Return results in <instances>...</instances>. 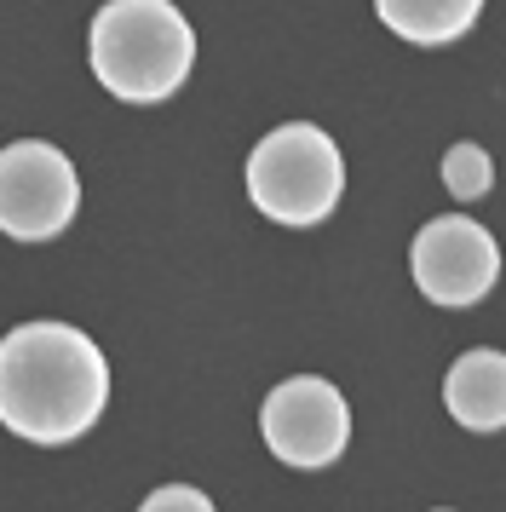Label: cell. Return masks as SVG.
I'll return each mask as SVG.
<instances>
[{"mask_svg": "<svg viewBox=\"0 0 506 512\" xmlns=\"http://www.w3.org/2000/svg\"><path fill=\"white\" fill-rule=\"evenodd\" d=\"M414 282H420V294L432 305H478L495 277H501V248H495V236L483 231L478 219H466V213H443L432 225H420L414 236Z\"/></svg>", "mask_w": 506, "mask_h": 512, "instance_id": "6", "label": "cell"}, {"mask_svg": "<svg viewBox=\"0 0 506 512\" xmlns=\"http://www.w3.org/2000/svg\"><path fill=\"white\" fill-rule=\"evenodd\" d=\"M345 156L311 121H288L253 144L248 156V202L276 225H322L340 208Z\"/></svg>", "mask_w": 506, "mask_h": 512, "instance_id": "3", "label": "cell"}, {"mask_svg": "<svg viewBox=\"0 0 506 512\" xmlns=\"http://www.w3.org/2000/svg\"><path fill=\"white\" fill-rule=\"evenodd\" d=\"M443 403L466 432H501L506 426V351H466L443 374Z\"/></svg>", "mask_w": 506, "mask_h": 512, "instance_id": "7", "label": "cell"}, {"mask_svg": "<svg viewBox=\"0 0 506 512\" xmlns=\"http://www.w3.org/2000/svg\"><path fill=\"white\" fill-rule=\"evenodd\" d=\"M259 432H265V449H271L282 466H299V472H317V466H334L351 443V403L334 380L322 374H299V380H282L265 409H259Z\"/></svg>", "mask_w": 506, "mask_h": 512, "instance_id": "5", "label": "cell"}, {"mask_svg": "<svg viewBox=\"0 0 506 512\" xmlns=\"http://www.w3.org/2000/svg\"><path fill=\"white\" fill-rule=\"evenodd\" d=\"M443 512H449V507H443Z\"/></svg>", "mask_w": 506, "mask_h": 512, "instance_id": "11", "label": "cell"}, {"mask_svg": "<svg viewBox=\"0 0 506 512\" xmlns=\"http://www.w3.org/2000/svg\"><path fill=\"white\" fill-rule=\"evenodd\" d=\"M110 403V363L81 328L18 323L0 340V426L29 443L81 438Z\"/></svg>", "mask_w": 506, "mask_h": 512, "instance_id": "1", "label": "cell"}, {"mask_svg": "<svg viewBox=\"0 0 506 512\" xmlns=\"http://www.w3.org/2000/svg\"><path fill=\"white\" fill-rule=\"evenodd\" d=\"M81 208V179L58 144H0V231L12 242H52Z\"/></svg>", "mask_w": 506, "mask_h": 512, "instance_id": "4", "label": "cell"}, {"mask_svg": "<svg viewBox=\"0 0 506 512\" xmlns=\"http://www.w3.org/2000/svg\"><path fill=\"white\" fill-rule=\"evenodd\" d=\"M443 185H449V196H460V202L489 196V185H495L489 150H483V144H455V150L443 156Z\"/></svg>", "mask_w": 506, "mask_h": 512, "instance_id": "9", "label": "cell"}, {"mask_svg": "<svg viewBox=\"0 0 506 512\" xmlns=\"http://www.w3.org/2000/svg\"><path fill=\"white\" fill-rule=\"evenodd\" d=\"M380 24L414 47H449L478 24L483 0H374Z\"/></svg>", "mask_w": 506, "mask_h": 512, "instance_id": "8", "label": "cell"}, {"mask_svg": "<svg viewBox=\"0 0 506 512\" xmlns=\"http://www.w3.org/2000/svg\"><path fill=\"white\" fill-rule=\"evenodd\" d=\"M138 512H213V501H207L196 484H161L144 495V507Z\"/></svg>", "mask_w": 506, "mask_h": 512, "instance_id": "10", "label": "cell"}, {"mask_svg": "<svg viewBox=\"0 0 506 512\" xmlns=\"http://www.w3.org/2000/svg\"><path fill=\"white\" fill-rule=\"evenodd\" d=\"M196 64V29L173 0H104L92 18V75L121 104H161Z\"/></svg>", "mask_w": 506, "mask_h": 512, "instance_id": "2", "label": "cell"}]
</instances>
